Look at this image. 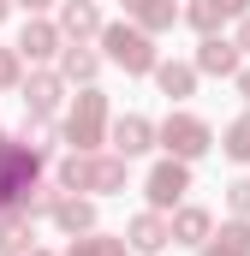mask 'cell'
I'll return each mask as SVG.
<instances>
[{
	"mask_svg": "<svg viewBox=\"0 0 250 256\" xmlns=\"http://www.w3.org/2000/svg\"><path fill=\"white\" fill-rule=\"evenodd\" d=\"M108 42H114V54H120L125 66H149V48H143V36H125V30H114Z\"/></svg>",
	"mask_w": 250,
	"mask_h": 256,
	"instance_id": "6da1fadb",
	"label": "cell"
},
{
	"mask_svg": "<svg viewBox=\"0 0 250 256\" xmlns=\"http://www.w3.org/2000/svg\"><path fill=\"white\" fill-rule=\"evenodd\" d=\"M167 143H173L179 155H196V149H202V126H190V120H179V126H167Z\"/></svg>",
	"mask_w": 250,
	"mask_h": 256,
	"instance_id": "7a4b0ae2",
	"label": "cell"
},
{
	"mask_svg": "<svg viewBox=\"0 0 250 256\" xmlns=\"http://www.w3.org/2000/svg\"><path fill=\"white\" fill-rule=\"evenodd\" d=\"M179 191H185V173H179V167H161V173H155V196L167 202V196H179Z\"/></svg>",
	"mask_w": 250,
	"mask_h": 256,
	"instance_id": "3957f363",
	"label": "cell"
},
{
	"mask_svg": "<svg viewBox=\"0 0 250 256\" xmlns=\"http://www.w3.org/2000/svg\"><path fill=\"white\" fill-rule=\"evenodd\" d=\"M202 66H208V72H226V66H232V48H226V42H208Z\"/></svg>",
	"mask_w": 250,
	"mask_h": 256,
	"instance_id": "277c9868",
	"label": "cell"
},
{
	"mask_svg": "<svg viewBox=\"0 0 250 256\" xmlns=\"http://www.w3.org/2000/svg\"><path fill=\"white\" fill-rule=\"evenodd\" d=\"M244 250H250V238H244V232H226V244H214L208 256H244Z\"/></svg>",
	"mask_w": 250,
	"mask_h": 256,
	"instance_id": "5b68a950",
	"label": "cell"
},
{
	"mask_svg": "<svg viewBox=\"0 0 250 256\" xmlns=\"http://www.w3.org/2000/svg\"><path fill=\"white\" fill-rule=\"evenodd\" d=\"M143 137H149V131L131 120V126H120V149H143Z\"/></svg>",
	"mask_w": 250,
	"mask_h": 256,
	"instance_id": "8992f818",
	"label": "cell"
},
{
	"mask_svg": "<svg viewBox=\"0 0 250 256\" xmlns=\"http://www.w3.org/2000/svg\"><path fill=\"white\" fill-rule=\"evenodd\" d=\"M137 244L155 250V244H161V226H155V220H137Z\"/></svg>",
	"mask_w": 250,
	"mask_h": 256,
	"instance_id": "52a82bcc",
	"label": "cell"
},
{
	"mask_svg": "<svg viewBox=\"0 0 250 256\" xmlns=\"http://www.w3.org/2000/svg\"><path fill=\"white\" fill-rule=\"evenodd\" d=\"M24 48H30V54H48V48H54V36H48V30H30V36H24Z\"/></svg>",
	"mask_w": 250,
	"mask_h": 256,
	"instance_id": "ba28073f",
	"label": "cell"
},
{
	"mask_svg": "<svg viewBox=\"0 0 250 256\" xmlns=\"http://www.w3.org/2000/svg\"><path fill=\"white\" fill-rule=\"evenodd\" d=\"M66 24H72V30H90V24H96V12H90V6H72V18H66Z\"/></svg>",
	"mask_w": 250,
	"mask_h": 256,
	"instance_id": "9c48e42d",
	"label": "cell"
},
{
	"mask_svg": "<svg viewBox=\"0 0 250 256\" xmlns=\"http://www.w3.org/2000/svg\"><path fill=\"white\" fill-rule=\"evenodd\" d=\"M232 155H250V126H238V131H232Z\"/></svg>",
	"mask_w": 250,
	"mask_h": 256,
	"instance_id": "30bf717a",
	"label": "cell"
},
{
	"mask_svg": "<svg viewBox=\"0 0 250 256\" xmlns=\"http://www.w3.org/2000/svg\"><path fill=\"white\" fill-rule=\"evenodd\" d=\"M137 12L143 18H167V6H155V0H137Z\"/></svg>",
	"mask_w": 250,
	"mask_h": 256,
	"instance_id": "8fae6325",
	"label": "cell"
},
{
	"mask_svg": "<svg viewBox=\"0 0 250 256\" xmlns=\"http://www.w3.org/2000/svg\"><path fill=\"white\" fill-rule=\"evenodd\" d=\"M84 256H120L114 244H84Z\"/></svg>",
	"mask_w": 250,
	"mask_h": 256,
	"instance_id": "7c38bea8",
	"label": "cell"
},
{
	"mask_svg": "<svg viewBox=\"0 0 250 256\" xmlns=\"http://www.w3.org/2000/svg\"><path fill=\"white\" fill-rule=\"evenodd\" d=\"M6 72H12V60H0V78H6Z\"/></svg>",
	"mask_w": 250,
	"mask_h": 256,
	"instance_id": "4fadbf2b",
	"label": "cell"
},
{
	"mask_svg": "<svg viewBox=\"0 0 250 256\" xmlns=\"http://www.w3.org/2000/svg\"><path fill=\"white\" fill-rule=\"evenodd\" d=\"M24 6H42V0H24Z\"/></svg>",
	"mask_w": 250,
	"mask_h": 256,
	"instance_id": "5bb4252c",
	"label": "cell"
},
{
	"mask_svg": "<svg viewBox=\"0 0 250 256\" xmlns=\"http://www.w3.org/2000/svg\"><path fill=\"white\" fill-rule=\"evenodd\" d=\"M0 6H6V0H0Z\"/></svg>",
	"mask_w": 250,
	"mask_h": 256,
	"instance_id": "9a60e30c",
	"label": "cell"
}]
</instances>
